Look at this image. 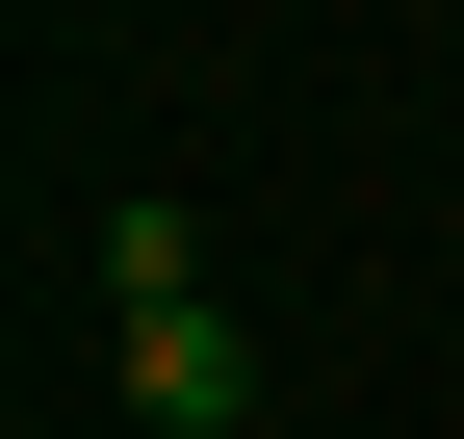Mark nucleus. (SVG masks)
<instances>
[{
	"instance_id": "nucleus-1",
	"label": "nucleus",
	"mask_w": 464,
	"mask_h": 439,
	"mask_svg": "<svg viewBox=\"0 0 464 439\" xmlns=\"http://www.w3.org/2000/svg\"><path fill=\"white\" fill-rule=\"evenodd\" d=\"M130 414H155V439H232V414H258V337H232V285H155V310H130Z\"/></svg>"
}]
</instances>
